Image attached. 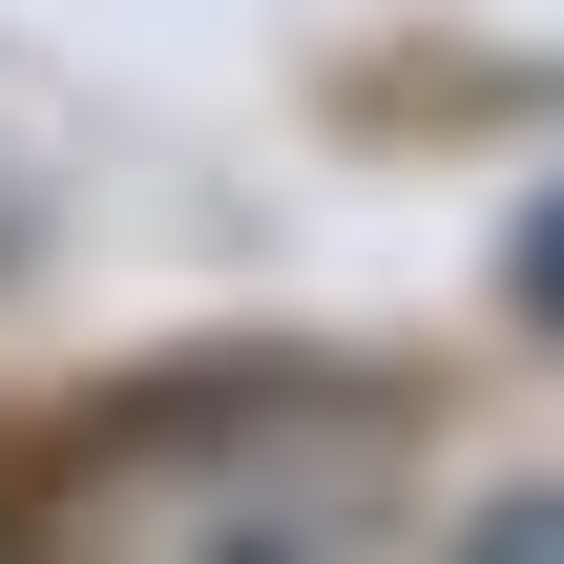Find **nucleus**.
Listing matches in <instances>:
<instances>
[{"instance_id": "1", "label": "nucleus", "mask_w": 564, "mask_h": 564, "mask_svg": "<svg viewBox=\"0 0 564 564\" xmlns=\"http://www.w3.org/2000/svg\"><path fill=\"white\" fill-rule=\"evenodd\" d=\"M398 440L356 398H188L84 481V564H377Z\"/></svg>"}, {"instance_id": "2", "label": "nucleus", "mask_w": 564, "mask_h": 564, "mask_svg": "<svg viewBox=\"0 0 564 564\" xmlns=\"http://www.w3.org/2000/svg\"><path fill=\"white\" fill-rule=\"evenodd\" d=\"M440 564H564V481H502L481 523H440Z\"/></svg>"}, {"instance_id": "3", "label": "nucleus", "mask_w": 564, "mask_h": 564, "mask_svg": "<svg viewBox=\"0 0 564 564\" xmlns=\"http://www.w3.org/2000/svg\"><path fill=\"white\" fill-rule=\"evenodd\" d=\"M502 272H523V314H544V335H564V188H544V209H523V251H502Z\"/></svg>"}]
</instances>
